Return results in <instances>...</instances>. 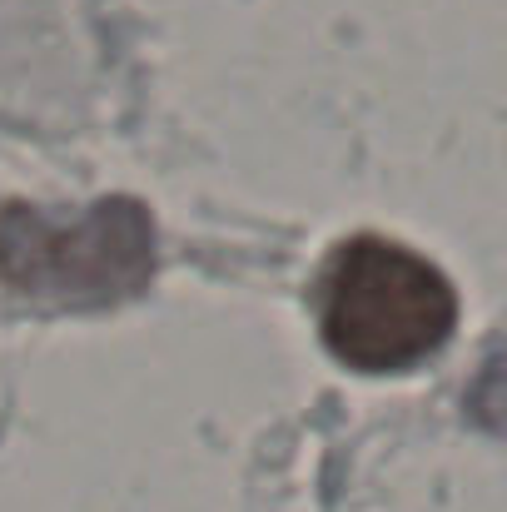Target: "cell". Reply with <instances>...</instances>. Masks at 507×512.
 Here are the masks:
<instances>
[{"mask_svg":"<svg viewBox=\"0 0 507 512\" xmlns=\"http://www.w3.org/2000/svg\"><path fill=\"white\" fill-rule=\"evenodd\" d=\"M458 324V294L413 249L383 234H353L319 279V329L338 363L398 373L438 353Z\"/></svg>","mask_w":507,"mask_h":512,"instance_id":"obj_1","label":"cell"},{"mask_svg":"<svg viewBox=\"0 0 507 512\" xmlns=\"http://www.w3.org/2000/svg\"><path fill=\"white\" fill-rule=\"evenodd\" d=\"M155 274V224L135 199H100L75 224L0 199V284L35 304H120Z\"/></svg>","mask_w":507,"mask_h":512,"instance_id":"obj_2","label":"cell"}]
</instances>
